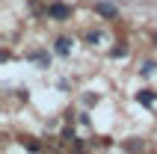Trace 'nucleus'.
<instances>
[{
	"mask_svg": "<svg viewBox=\"0 0 157 154\" xmlns=\"http://www.w3.org/2000/svg\"><path fill=\"white\" fill-rule=\"evenodd\" d=\"M44 15L51 18V21H68V18H71V9L65 6V3L56 0V3H51V6L44 9Z\"/></svg>",
	"mask_w": 157,
	"mask_h": 154,
	"instance_id": "nucleus-1",
	"label": "nucleus"
},
{
	"mask_svg": "<svg viewBox=\"0 0 157 154\" xmlns=\"http://www.w3.org/2000/svg\"><path fill=\"white\" fill-rule=\"evenodd\" d=\"M95 12H98V15H104V18H110V21L119 18V9H116L113 3H104V0H98V3H95Z\"/></svg>",
	"mask_w": 157,
	"mask_h": 154,
	"instance_id": "nucleus-2",
	"label": "nucleus"
},
{
	"mask_svg": "<svg viewBox=\"0 0 157 154\" xmlns=\"http://www.w3.org/2000/svg\"><path fill=\"white\" fill-rule=\"evenodd\" d=\"M68 51H71V39H56V53H59V56H65Z\"/></svg>",
	"mask_w": 157,
	"mask_h": 154,
	"instance_id": "nucleus-3",
	"label": "nucleus"
},
{
	"mask_svg": "<svg viewBox=\"0 0 157 154\" xmlns=\"http://www.w3.org/2000/svg\"><path fill=\"white\" fill-rule=\"evenodd\" d=\"M136 98H140L142 104H151V101H154V95H151V89H145V92H140Z\"/></svg>",
	"mask_w": 157,
	"mask_h": 154,
	"instance_id": "nucleus-4",
	"label": "nucleus"
},
{
	"mask_svg": "<svg viewBox=\"0 0 157 154\" xmlns=\"http://www.w3.org/2000/svg\"><path fill=\"white\" fill-rule=\"evenodd\" d=\"M154 42H157V36H154Z\"/></svg>",
	"mask_w": 157,
	"mask_h": 154,
	"instance_id": "nucleus-5",
	"label": "nucleus"
}]
</instances>
